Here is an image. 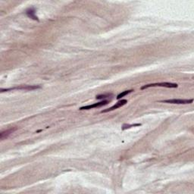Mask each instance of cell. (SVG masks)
Returning <instances> with one entry per match:
<instances>
[{
  "label": "cell",
  "instance_id": "cell-9",
  "mask_svg": "<svg viewBox=\"0 0 194 194\" xmlns=\"http://www.w3.org/2000/svg\"><path fill=\"white\" fill-rule=\"evenodd\" d=\"M133 91H134V90H126V91H124V92L118 94V97H117V99H121V98H122V97H125V96L128 95L129 93H132V92H133Z\"/></svg>",
  "mask_w": 194,
  "mask_h": 194
},
{
  "label": "cell",
  "instance_id": "cell-5",
  "mask_svg": "<svg viewBox=\"0 0 194 194\" xmlns=\"http://www.w3.org/2000/svg\"><path fill=\"white\" fill-rule=\"evenodd\" d=\"M108 103V101L107 100H102V102H97V103H94L93 105H86V106H83L81 108H80V110H90L92 109V108H99V107H102L103 105H107Z\"/></svg>",
  "mask_w": 194,
  "mask_h": 194
},
{
  "label": "cell",
  "instance_id": "cell-1",
  "mask_svg": "<svg viewBox=\"0 0 194 194\" xmlns=\"http://www.w3.org/2000/svg\"><path fill=\"white\" fill-rule=\"evenodd\" d=\"M156 86H162V87H167V88H177L178 85L177 83H150V84L144 85L141 87V90L148 89L149 87H156Z\"/></svg>",
  "mask_w": 194,
  "mask_h": 194
},
{
  "label": "cell",
  "instance_id": "cell-10",
  "mask_svg": "<svg viewBox=\"0 0 194 194\" xmlns=\"http://www.w3.org/2000/svg\"><path fill=\"white\" fill-rule=\"evenodd\" d=\"M112 97V93H107V94H103V95H98L96 97L97 99H105V98H109Z\"/></svg>",
  "mask_w": 194,
  "mask_h": 194
},
{
  "label": "cell",
  "instance_id": "cell-8",
  "mask_svg": "<svg viewBox=\"0 0 194 194\" xmlns=\"http://www.w3.org/2000/svg\"><path fill=\"white\" fill-rule=\"evenodd\" d=\"M138 126H141L140 124H124V125L122 126V130H125L127 129H130L131 127H138Z\"/></svg>",
  "mask_w": 194,
  "mask_h": 194
},
{
  "label": "cell",
  "instance_id": "cell-2",
  "mask_svg": "<svg viewBox=\"0 0 194 194\" xmlns=\"http://www.w3.org/2000/svg\"><path fill=\"white\" fill-rule=\"evenodd\" d=\"M162 102L170 104H178V105H186V104L193 103V99H166V100L160 101Z\"/></svg>",
  "mask_w": 194,
  "mask_h": 194
},
{
  "label": "cell",
  "instance_id": "cell-6",
  "mask_svg": "<svg viewBox=\"0 0 194 194\" xmlns=\"http://www.w3.org/2000/svg\"><path fill=\"white\" fill-rule=\"evenodd\" d=\"M17 130V128L15 127H13V128H10L9 130H6L5 131H2L1 134H0V139L2 140H5V139H7L8 137L10 136L13 132H15V130Z\"/></svg>",
  "mask_w": 194,
  "mask_h": 194
},
{
  "label": "cell",
  "instance_id": "cell-7",
  "mask_svg": "<svg viewBox=\"0 0 194 194\" xmlns=\"http://www.w3.org/2000/svg\"><path fill=\"white\" fill-rule=\"evenodd\" d=\"M35 13H36V11H35V9H34V8H31V9H27L26 12L27 15L29 18H32V19L37 20V21H38L39 19H38V18H37V17L35 15Z\"/></svg>",
  "mask_w": 194,
  "mask_h": 194
},
{
  "label": "cell",
  "instance_id": "cell-3",
  "mask_svg": "<svg viewBox=\"0 0 194 194\" xmlns=\"http://www.w3.org/2000/svg\"><path fill=\"white\" fill-rule=\"evenodd\" d=\"M40 88V86H36V85H21V86H18V87L14 88H9V89L5 90H1V92H4V91H9V90H37Z\"/></svg>",
  "mask_w": 194,
  "mask_h": 194
},
{
  "label": "cell",
  "instance_id": "cell-4",
  "mask_svg": "<svg viewBox=\"0 0 194 194\" xmlns=\"http://www.w3.org/2000/svg\"><path fill=\"white\" fill-rule=\"evenodd\" d=\"M127 103V99H121V101H119V102H117L115 105H114L113 106H112L111 108H107V109H105V110H102V111L101 112V113H106V112H112V111H114V110L117 109V108H121V107L124 106V105H126Z\"/></svg>",
  "mask_w": 194,
  "mask_h": 194
}]
</instances>
